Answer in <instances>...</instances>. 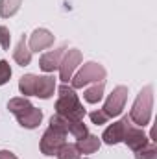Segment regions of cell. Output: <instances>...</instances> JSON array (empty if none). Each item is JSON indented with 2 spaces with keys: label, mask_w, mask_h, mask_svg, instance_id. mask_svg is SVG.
<instances>
[{
  "label": "cell",
  "mask_w": 157,
  "mask_h": 159,
  "mask_svg": "<svg viewBox=\"0 0 157 159\" xmlns=\"http://www.w3.org/2000/svg\"><path fill=\"white\" fill-rule=\"evenodd\" d=\"M79 159H87V157H79Z\"/></svg>",
  "instance_id": "d4e9b609"
},
{
  "label": "cell",
  "mask_w": 157,
  "mask_h": 159,
  "mask_svg": "<svg viewBox=\"0 0 157 159\" xmlns=\"http://www.w3.org/2000/svg\"><path fill=\"white\" fill-rule=\"evenodd\" d=\"M89 117H91V120H92V124H96V126H102V124H105V122L109 120L107 117H105V113H104L102 109L89 113Z\"/></svg>",
  "instance_id": "603a6c76"
},
{
  "label": "cell",
  "mask_w": 157,
  "mask_h": 159,
  "mask_svg": "<svg viewBox=\"0 0 157 159\" xmlns=\"http://www.w3.org/2000/svg\"><path fill=\"white\" fill-rule=\"evenodd\" d=\"M122 143L128 144L129 150L139 152L141 148H144V146L150 143V139H148V135L142 131V128L135 126L131 120L128 119V122H126V131H124V141H122Z\"/></svg>",
  "instance_id": "52a82bcc"
},
{
  "label": "cell",
  "mask_w": 157,
  "mask_h": 159,
  "mask_svg": "<svg viewBox=\"0 0 157 159\" xmlns=\"http://www.w3.org/2000/svg\"><path fill=\"white\" fill-rule=\"evenodd\" d=\"M126 100H128V87L126 85H117L113 89V93L107 96L102 111L105 113L107 119H113V117H118L124 107H126Z\"/></svg>",
  "instance_id": "277c9868"
},
{
  "label": "cell",
  "mask_w": 157,
  "mask_h": 159,
  "mask_svg": "<svg viewBox=\"0 0 157 159\" xmlns=\"http://www.w3.org/2000/svg\"><path fill=\"white\" fill-rule=\"evenodd\" d=\"M105 69L104 65L96 63V61H87L79 67V70L70 78V87L72 89H81L89 83H98V81H105Z\"/></svg>",
  "instance_id": "3957f363"
},
{
  "label": "cell",
  "mask_w": 157,
  "mask_h": 159,
  "mask_svg": "<svg viewBox=\"0 0 157 159\" xmlns=\"http://www.w3.org/2000/svg\"><path fill=\"white\" fill-rule=\"evenodd\" d=\"M67 143V133L48 126V129L43 133L41 137V143H39V148H41V154L44 156H56L57 150Z\"/></svg>",
  "instance_id": "5b68a950"
},
{
  "label": "cell",
  "mask_w": 157,
  "mask_h": 159,
  "mask_svg": "<svg viewBox=\"0 0 157 159\" xmlns=\"http://www.w3.org/2000/svg\"><path fill=\"white\" fill-rule=\"evenodd\" d=\"M128 119H129V117L126 115V117H122L120 120L109 124V126L105 128V131L102 133L100 141H104V143L109 144V146L122 143V141H124V131H126V122H128Z\"/></svg>",
  "instance_id": "9c48e42d"
},
{
  "label": "cell",
  "mask_w": 157,
  "mask_h": 159,
  "mask_svg": "<svg viewBox=\"0 0 157 159\" xmlns=\"http://www.w3.org/2000/svg\"><path fill=\"white\" fill-rule=\"evenodd\" d=\"M54 41H56V35H54L50 30H46V28H37V30L32 32L30 41H28V46H30L32 52H41V50L50 48V46L54 44Z\"/></svg>",
  "instance_id": "ba28073f"
},
{
  "label": "cell",
  "mask_w": 157,
  "mask_h": 159,
  "mask_svg": "<svg viewBox=\"0 0 157 159\" xmlns=\"http://www.w3.org/2000/svg\"><path fill=\"white\" fill-rule=\"evenodd\" d=\"M11 78V67L6 59H0V85H6Z\"/></svg>",
  "instance_id": "44dd1931"
},
{
  "label": "cell",
  "mask_w": 157,
  "mask_h": 159,
  "mask_svg": "<svg viewBox=\"0 0 157 159\" xmlns=\"http://www.w3.org/2000/svg\"><path fill=\"white\" fill-rule=\"evenodd\" d=\"M100 144H102L100 137L91 135V133L85 135L83 139H78V141H76V148H78L79 154H94V152H98Z\"/></svg>",
  "instance_id": "5bb4252c"
},
{
  "label": "cell",
  "mask_w": 157,
  "mask_h": 159,
  "mask_svg": "<svg viewBox=\"0 0 157 159\" xmlns=\"http://www.w3.org/2000/svg\"><path fill=\"white\" fill-rule=\"evenodd\" d=\"M22 6V0H0V17L9 19L13 17Z\"/></svg>",
  "instance_id": "e0dca14e"
},
{
  "label": "cell",
  "mask_w": 157,
  "mask_h": 159,
  "mask_svg": "<svg viewBox=\"0 0 157 159\" xmlns=\"http://www.w3.org/2000/svg\"><path fill=\"white\" fill-rule=\"evenodd\" d=\"M65 50H67V46L63 44V46H59V48H56V50H50V52L43 54L41 59H39L41 70H44V72H54V70H57Z\"/></svg>",
  "instance_id": "30bf717a"
},
{
  "label": "cell",
  "mask_w": 157,
  "mask_h": 159,
  "mask_svg": "<svg viewBox=\"0 0 157 159\" xmlns=\"http://www.w3.org/2000/svg\"><path fill=\"white\" fill-rule=\"evenodd\" d=\"M104 89H105V81H98V83H94L92 87L85 89V93H83L85 102H89V104H98V102L104 98Z\"/></svg>",
  "instance_id": "9a60e30c"
},
{
  "label": "cell",
  "mask_w": 157,
  "mask_h": 159,
  "mask_svg": "<svg viewBox=\"0 0 157 159\" xmlns=\"http://www.w3.org/2000/svg\"><path fill=\"white\" fill-rule=\"evenodd\" d=\"M9 44H11V34H9V28L0 26V46H2L4 50H9Z\"/></svg>",
  "instance_id": "7402d4cb"
},
{
  "label": "cell",
  "mask_w": 157,
  "mask_h": 159,
  "mask_svg": "<svg viewBox=\"0 0 157 159\" xmlns=\"http://www.w3.org/2000/svg\"><path fill=\"white\" fill-rule=\"evenodd\" d=\"M32 54H34V52L30 50L26 37H20V41L17 43V46H15V50H13V59H15V63L20 65V67L30 65V63H32Z\"/></svg>",
  "instance_id": "4fadbf2b"
},
{
  "label": "cell",
  "mask_w": 157,
  "mask_h": 159,
  "mask_svg": "<svg viewBox=\"0 0 157 159\" xmlns=\"http://www.w3.org/2000/svg\"><path fill=\"white\" fill-rule=\"evenodd\" d=\"M54 91H56V78L54 76H37L35 96H39L43 100H48L54 96Z\"/></svg>",
  "instance_id": "7c38bea8"
},
{
  "label": "cell",
  "mask_w": 157,
  "mask_h": 159,
  "mask_svg": "<svg viewBox=\"0 0 157 159\" xmlns=\"http://www.w3.org/2000/svg\"><path fill=\"white\" fill-rule=\"evenodd\" d=\"M0 159H19V157L9 150H0Z\"/></svg>",
  "instance_id": "cb8c5ba5"
},
{
  "label": "cell",
  "mask_w": 157,
  "mask_h": 159,
  "mask_svg": "<svg viewBox=\"0 0 157 159\" xmlns=\"http://www.w3.org/2000/svg\"><path fill=\"white\" fill-rule=\"evenodd\" d=\"M57 159H79V154L78 148H76V144H70V143H65L59 150H57Z\"/></svg>",
  "instance_id": "d6986e66"
},
{
  "label": "cell",
  "mask_w": 157,
  "mask_h": 159,
  "mask_svg": "<svg viewBox=\"0 0 157 159\" xmlns=\"http://www.w3.org/2000/svg\"><path fill=\"white\" fill-rule=\"evenodd\" d=\"M152 109H154V87L152 85H146L135 98L131 109H129V120L139 126V128H144L150 124L152 120Z\"/></svg>",
  "instance_id": "7a4b0ae2"
},
{
  "label": "cell",
  "mask_w": 157,
  "mask_h": 159,
  "mask_svg": "<svg viewBox=\"0 0 157 159\" xmlns=\"http://www.w3.org/2000/svg\"><path fill=\"white\" fill-rule=\"evenodd\" d=\"M28 107H32V102H30L26 96H17V98H11V100L7 102V109H9V113H13L15 117H17L19 113H22L24 109H28Z\"/></svg>",
  "instance_id": "ac0fdd59"
},
{
  "label": "cell",
  "mask_w": 157,
  "mask_h": 159,
  "mask_svg": "<svg viewBox=\"0 0 157 159\" xmlns=\"http://www.w3.org/2000/svg\"><path fill=\"white\" fill-rule=\"evenodd\" d=\"M81 59H83V56H81V52H79L78 48L67 50V54L63 56V59L59 63V80L63 83L70 81V78L74 76V70L81 65Z\"/></svg>",
  "instance_id": "8992f818"
},
{
  "label": "cell",
  "mask_w": 157,
  "mask_h": 159,
  "mask_svg": "<svg viewBox=\"0 0 157 159\" xmlns=\"http://www.w3.org/2000/svg\"><path fill=\"white\" fill-rule=\"evenodd\" d=\"M35 83H37L35 74H24L19 80V91L24 96H35Z\"/></svg>",
  "instance_id": "2e32d148"
},
{
  "label": "cell",
  "mask_w": 157,
  "mask_h": 159,
  "mask_svg": "<svg viewBox=\"0 0 157 159\" xmlns=\"http://www.w3.org/2000/svg\"><path fill=\"white\" fill-rule=\"evenodd\" d=\"M157 157V148L154 143H148L144 148L135 152V159H155Z\"/></svg>",
  "instance_id": "ffe728a7"
},
{
  "label": "cell",
  "mask_w": 157,
  "mask_h": 159,
  "mask_svg": "<svg viewBox=\"0 0 157 159\" xmlns=\"http://www.w3.org/2000/svg\"><path fill=\"white\" fill-rule=\"evenodd\" d=\"M59 98L56 102V115H61L69 120H83L87 115L83 104L79 102V96L76 94V89H72L70 85L63 83L59 89Z\"/></svg>",
  "instance_id": "6da1fadb"
},
{
  "label": "cell",
  "mask_w": 157,
  "mask_h": 159,
  "mask_svg": "<svg viewBox=\"0 0 157 159\" xmlns=\"http://www.w3.org/2000/svg\"><path fill=\"white\" fill-rule=\"evenodd\" d=\"M41 120H43V111L37 109V107H34V106L17 115V122L22 128H26V129H35L41 124Z\"/></svg>",
  "instance_id": "8fae6325"
}]
</instances>
